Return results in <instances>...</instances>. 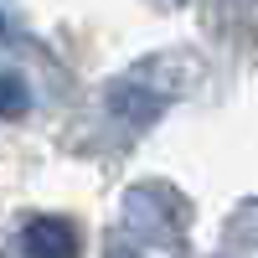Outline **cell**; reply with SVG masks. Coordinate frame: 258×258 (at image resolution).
Returning a JSON list of instances; mask_svg holds the SVG:
<instances>
[{"label": "cell", "instance_id": "7a4b0ae2", "mask_svg": "<svg viewBox=\"0 0 258 258\" xmlns=\"http://www.w3.org/2000/svg\"><path fill=\"white\" fill-rule=\"evenodd\" d=\"M0 109H6V114H21V109H26V93H21L16 78H0Z\"/></svg>", "mask_w": 258, "mask_h": 258}, {"label": "cell", "instance_id": "6da1fadb", "mask_svg": "<svg viewBox=\"0 0 258 258\" xmlns=\"http://www.w3.org/2000/svg\"><path fill=\"white\" fill-rule=\"evenodd\" d=\"M21 248L31 258H78V232L57 217H36L26 227V238H21Z\"/></svg>", "mask_w": 258, "mask_h": 258}]
</instances>
